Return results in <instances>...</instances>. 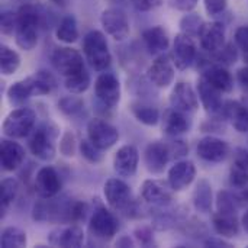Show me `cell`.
Here are the masks:
<instances>
[{
	"label": "cell",
	"instance_id": "obj_28",
	"mask_svg": "<svg viewBox=\"0 0 248 248\" xmlns=\"http://www.w3.org/2000/svg\"><path fill=\"white\" fill-rule=\"evenodd\" d=\"M222 115L231 122L235 131L248 132V109L237 100H228L224 103Z\"/></svg>",
	"mask_w": 248,
	"mask_h": 248
},
{
	"label": "cell",
	"instance_id": "obj_20",
	"mask_svg": "<svg viewBox=\"0 0 248 248\" xmlns=\"http://www.w3.org/2000/svg\"><path fill=\"white\" fill-rule=\"evenodd\" d=\"M140 153L135 145H124L118 150L113 158V169L121 177H132L137 173Z\"/></svg>",
	"mask_w": 248,
	"mask_h": 248
},
{
	"label": "cell",
	"instance_id": "obj_34",
	"mask_svg": "<svg viewBox=\"0 0 248 248\" xmlns=\"http://www.w3.org/2000/svg\"><path fill=\"white\" fill-rule=\"evenodd\" d=\"M17 192H19L17 180H15L12 177H7V179L1 180V185H0V209H1V217L6 215L7 209L10 208V205L16 199Z\"/></svg>",
	"mask_w": 248,
	"mask_h": 248
},
{
	"label": "cell",
	"instance_id": "obj_15",
	"mask_svg": "<svg viewBox=\"0 0 248 248\" xmlns=\"http://www.w3.org/2000/svg\"><path fill=\"white\" fill-rule=\"evenodd\" d=\"M170 106L183 113L192 115L199 108V99L189 83L180 81L174 86L170 94Z\"/></svg>",
	"mask_w": 248,
	"mask_h": 248
},
{
	"label": "cell",
	"instance_id": "obj_57",
	"mask_svg": "<svg viewBox=\"0 0 248 248\" xmlns=\"http://www.w3.org/2000/svg\"><path fill=\"white\" fill-rule=\"evenodd\" d=\"M244 61L248 64V48L244 51Z\"/></svg>",
	"mask_w": 248,
	"mask_h": 248
},
{
	"label": "cell",
	"instance_id": "obj_40",
	"mask_svg": "<svg viewBox=\"0 0 248 248\" xmlns=\"http://www.w3.org/2000/svg\"><path fill=\"white\" fill-rule=\"evenodd\" d=\"M214 55V60L219 64V65H230V64H234L237 61V46L232 45V44H227L224 45L222 48H219L218 51L212 52Z\"/></svg>",
	"mask_w": 248,
	"mask_h": 248
},
{
	"label": "cell",
	"instance_id": "obj_49",
	"mask_svg": "<svg viewBox=\"0 0 248 248\" xmlns=\"http://www.w3.org/2000/svg\"><path fill=\"white\" fill-rule=\"evenodd\" d=\"M234 39H235V45L243 51H246L248 48V26H240L235 31Z\"/></svg>",
	"mask_w": 248,
	"mask_h": 248
},
{
	"label": "cell",
	"instance_id": "obj_14",
	"mask_svg": "<svg viewBox=\"0 0 248 248\" xmlns=\"http://www.w3.org/2000/svg\"><path fill=\"white\" fill-rule=\"evenodd\" d=\"M196 52H198V49H196L193 36H190L185 32L176 35L174 44H173V54H171L176 68L186 70L195 61Z\"/></svg>",
	"mask_w": 248,
	"mask_h": 248
},
{
	"label": "cell",
	"instance_id": "obj_9",
	"mask_svg": "<svg viewBox=\"0 0 248 248\" xmlns=\"http://www.w3.org/2000/svg\"><path fill=\"white\" fill-rule=\"evenodd\" d=\"M100 23L105 32L115 41H124L129 35V20L126 13L119 7H109L102 12Z\"/></svg>",
	"mask_w": 248,
	"mask_h": 248
},
{
	"label": "cell",
	"instance_id": "obj_35",
	"mask_svg": "<svg viewBox=\"0 0 248 248\" xmlns=\"http://www.w3.org/2000/svg\"><path fill=\"white\" fill-rule=\"evenodd\" d=\"M64 86L68 92H71L74 94H80V93L86 92L90 86V74L86 70V67L71 76L64 77Z\"/></svg>",
	"mask_w": 248,
	"mask_h": 248
},
{
	"label": "cell",
	"instance_id": "obj_16",
	"mask_svg": "<svg viewBox=\"0 0 248 248\" xmlns=\"http://www.w3.org/2000/svg\"><path fill=\"white\" fill-rule=\"evenodd\" d=\"M33 189H35V193L41 199H48V198L57 196L61 189V179H60L57 170L51 166H45V167L39 169V171L35 176Z\"/></svg>",
	"mask_w": 248,
	"mask_h": 248
},
{
	"label": "cell",
	"instance_id": "obj_46",
	"mask_svg": "<svg viewBox=\"0 0 248 248\" xmlns=\"http://www.w3.org/2000/svg\"><path fill=\"white\" fill-rule=\"evenodd\" d=\"M137 241L144 246V247H150V246H154V237H153V232L150 228L147 227H141V228H137L135 232H134Z\"/></svg>",
	"mask_w": 248,
	"mask_h": 248
},
{
	"label": "cell",
	"instance_id": "obj_55",
	"mask_svg": "<svg viewBox=\"0 0 248 248\" xmlns=\"http://www.w3.org/2000/svg\"><path fill=\"white\" fill-rule=\"evenodd\" d=\"M52 4H55V6H58V7H67L68 4H70V1L71 0H49Z\"/></svg>",
	"mask_w": 248,
	"mask_h": 248
},
{
	"label": "cell",
	"instance_id": "obj_27",
	"mask_svg": "<svg viewBox=\"0 0 248 248\" xmlns=\"http://www.w3.org/2000/svg\"><path fill=\"white\" fill-rule=\"evenodd\" d=\"M190 128V119L187 113L176 110L173 108L167 109L163 116V131L169 137H179L187 132Z\"/></svg>",
	"mask_w": 248,
	"mask_h": 248
},
{
	"label": "cell",
	"instance_id": "obj_19",
	"mask_svg": "<svg viewBox=\"0 0 248 248\" xmlns=\"http://www.w3.org/2000/svg\"><path fill=\"white\" fill-rule=\"evenodd\" d=\"M198 155L209 163H221L230 154V147L224 140L217 137H205L198 142Z\"/></svg>",
	"mask_w": 248,
	"mask_h": 248
},
{
	"label": "cell",
	"instance_id": "obj_24",
	"mask_svg": "<svg viewBox=\"0 0 248 248\" xmlns=\"http://www.w3.org/2000/svg\"><path fill=\"white\" fill-rule=\"evenodd\" d=\"M0 161L4 171H13L22 166L25 161V150L20 144L10 141V140H1L0 144Z\"/></svg>",
	"mask_w": 248,
	"mask_h": 248
},
{
	"label": "cell",
	"instance_id": "obj_43",
	"mask_svg": "<svg viewBox=\"0 0 248 248\" xmlns=\"http://www.w3.org/2000/svg\"><path fill=\"white\" fill-rule=\"evenodd\" d=\"M58 106H60L61 112L65 113V115H68V116H76V115H78V113L83 110V108H84L83 102H81L78 97H76V96L62 97V99L60 100Z\"/></svg>",
	"mask_w": 248,
	"mask_h": 248
},
{
	"label": "cell",
	"instance_id": "obj_38",
	"mask_svg": "<svg viewBox=\"0 0 248 248\" xmlns=\"http://www.w3.org/2000/svg\"><path fill=\"white\" fill-rule=\"evenodd\" d=\"M240 206H241V202H240L237 195H232L231 192H227V190H221L217 195V208H218V211L235 212L237 214V209Z\"/></svg>",
	"mask_w": 248,
	"mask_h": 248
},
{
	"label": "cell",
	"instance_id": "obj_56",
	"mask_svg": "<svg viewBox=\"0 0 248 248\" xmlns=\"http://www.w3.org/2000/svg\"><path fill=\"white\" fill-rule=\"evenodd\" d=\"M241 224H243V227H244L246 232L248 234V209H247V212L243 215V218H241Z\"/></svg>",
	"mask_w": 248,
	"mask_h": 248
},
{
	"label": "cell",
	"instance_id": "obj_2",
	"mask_svg": "<svg viewBox=\"0 0 248 248\" xmlns=\"http://www.w3.org/2000/svg\"><path fill=\"white\" fill-rule=\"evenodd\" d=\"M57 87V81L49 71L39 70L35 76L13 83L7 89V100L10 105L20 106L32 96H44Z\"/></svg>",
	"mask_w": 248,
	"mask_h": 248
},
{
	"label": "cell",
	"instance_id": "obj_1",
	"mask_svg": "<svg viewBox=\"0 0 248 248\" xmlns=\"http://www.w3.org/2000/svg\"><path fill=\"white\" fill-rule=\"evenodd\" d=\"M87 206L83 202L71 201L67 198H48L41 199L33 205L32 217L38 222L71 224L84 219Z\"/></svg>",
	"mask_w": 248,
	"mask_h": 248
},
{
	"label": "cell",
	"instance_id": "obj_47",
	"mask_svg": "<svg viewBox=\"0 0 248 248\" xmlns=\"http://www.w3.org/2000/svg\"><path fill=\"white\" fill-rule=\"evenodd\" d=\"M203 3H205V9H206L208 15L217 16L227 9L228 0H203Z\"/></svg>",
	"mask_w": 248,
	"mask_h": 248
},
{
	"label": "cell",
	"instance_id": "obj_22",
	"mask_svg": "<svg viewBox=\"0 0 248 248\" xmlns=\"http://www.w3.org/2000/svg\"><path fill=\"white\" fill-rule=\"evenodd\" d=\"M201 46L208 52H215L225 44V26L221 22H209L203 23L199 32Z\"/></svg>",
	"mask_w": 248,
	"mask_h": 248
},
{
	"label": "cell",
	"instance_id": "obj_45",
	"mask_svg": "<svg viewBox=\"0 0 248 248\" xmlns=\"http://www.w3.org/2000/svg\"><path fill=\"white\" fill-rule=\"evenodd\" d=\"M60 150L61 153L65 155V157H73L74 155V151H76V140H74V135L67 132L62 135L61 138V142H60Z\"/></svg>",
	"mask_w": 248,
	"mask_h": 248
},
{
	"label": "cell",
	"instance_id": "obj_30",
	"mask_svg": "<svg viewBox=\"0 0 248 248\" xmlns=\"http://www.w3.org/2000/svg\"><path fill=\"white\" fill-rule=\"evenodd\" d=\"M202 77L222 93H230L234 87V78L231 73L224 65H219V64L209 65L202 73Z\"/></svg>",
	"mask_w": 248,
	"mask_h": 248
},
{
	"label": "cell",
	"instance_id": "obj_26",
	"mask_svg": "<svg viewBox=\"0 0 248 248\" xmlns=\"http://www.w3.org/2000/svg\"><path fill=\"white\" fill-rule=\"evenodd\" d=\"M142 41L151 55H161L170 45V38L163 26H153L142 32Z\"/></svg>",
	"mask_w": 248,
	"mask_h": 248
},
{
	"label": "cell",
	"instance_id": "obj_29",
	"mask_svg": "<svg viewBox=\"0 0 248 248\" xmlns=\"http://www.w3.org/2000/svg\"><path fill=\"white\" fill-rule=\"evenodd\" d=\"M212 227L218 235L225 238H232L240 231V224L235 212H215L212 215Z\"/></svg>",
	"mask_w": 248,
	"mask_h": 248
},
{
	"label": "cell",
	"instance_id": "obj_8",
	"mask_svg": "<svg viewBox=\"0 0 248 248\" xmlns=\"http://www.w3.org/2000/svg\"><path fill=\"white\" fill-rule=\"evenodd\" d=\"M103 193H105L108 205L112 209L125 212L126 215L129 214V211L134 205V199H132V192H131L129 186L124 180L109 179L105 183Z\"/></svg>",
	"mask_w": 248,
	"mask_h": 248
},
{
	"label": "cell",
	"instance_id": "obj_6",
	"mask_svg": "<svg viewBox=\"0 0 248 248\" xmlns=\"http://www.w3.org/2000/svg\"><path fill=\"white\" fill-rule=\"evenodd\" d=\"M36 124V113L31 108L19 106L12 110L3 122V134L12 140L28 137Z\"/></svg>",
	"mask_w": 248,
	"mask_h": 248
},
{
	"label": "cell",
	"instance_id": "obj_12",
	"mask_svg": "<svg viewBox=\"0 0 248 248\" xmlns=\"http://www.w3.org/2000/svg\"><path fill=\"white\" fill-rule=\"evenodd\" d=\"M87 138L100 150H109L110 147H113L118 140H119V132L118 129L100 119V118H94L87 124Z\"/></svg>",
	"mask_w": 248,
	"mask_h": 248
},
{
	"label": "cell",
	"instance_id": "obj_21",
	"mask_svg": "<svg viewBox=\"0 0 248 248\" xmlns=\"http://www.w3.org/2000/svg\"><path fill=\"white\" fill-rule=\"evenodd\" d=\"M196 177V167L192 161L182 160L174 163V166L169 170L167 182L174 192H180L192 185Z\"/></svg>",
	"mask_w": 248,
	"mask_h": 248
},
{
	"label": "cell",
	"instance_id": "obj_32",
	"mask_svg": "<svg viewBox=\"0 0 248 248\" xmlns=\"http://www.w3.org/2000/svg\"><path fill=\"white\" fill-rule=\"evenodd\" d=\"M212 187L205 179H201L193 192V205L198 212L208 214L212 209Z\"/></svg>",
	"mask_w": 248,
	"mask_h": 248
},
{
	"label": "cell",
	"instance_id": "obj_11",
	"mask_svg": "<svg viewBox=\"0 0 248 248\" xmlns=\"http://www.w3.org/2000/svg\"><path fill=\"white\" fill-rule=\"evenodd\" d=\"M94 94L106 109H113L121 100V84L116 76L112 73L100 74L94 81Z\"/></svg>",
	"mask_w": 248,
	"mask_h": 248
},
{
	"label": "cell",
	"instance_id": "obj_23",
	"mask_svg": "<svg viewBox=\"0 0 248 248\" xmlns=\"http://www.w3.org/2000/svg\"><path fill=\"white\" fill-rule=\"evenodd\" d=\"M198 93H199V99L202 102V106L205 108V110L208 113H211V115L222 113V108H224V102L221 97L222 92H219L217 87H214L202 76H201L199 83H198Z\"/></svg>",
	"mask_w": 248,
	"mask_h": 248
},
{
	"label": "cell",
	"instance_id": "obj_37",
	"mask_svg": "<svg viewBox=\"0 0 248 248\" xmlns=\"http://www.w3.org/2000/svg\"><path fill=\"white\" fill-rule=\"evenodd\" d=\"M0 246L3 248H22L26 246V234L17 227H7L1 231Z\"/></svg>",
	"mask_w": 248,
	"mask_h": 248
},
{
	"label": "cell",
	"instance_id": "obj_4",
	"mask_svg": "<svg viewBox=\"0 0 248 248\" xmlns=\"http://www.w3.org/2000/svg\"><path fill=\"white\" fill-rule=\"evenodd\" d=\"M58 137V128L48 122L32 129L28 135V147L31 153L42 160L51 161L55 157V140Z\"/></svg>",
	"mask_w": 248,
	"mask_h": 248
},
{
	"label": "cell",
	"instance_id": "obj_58",
	"mask_svg": "<svg viewBox=\"0 0 248 248\" xmlns=\"http://www.w3.org/2000/svg\"><path fill=\"white\" fill-rule=\"evenodd\" d=\"M112 1H122V0H112Z\"/></svg>",
	"mask_w": 248,
	"mask_h": 248
},
{
	"label": "cell",
	"instance_id": "obj_7",
	"mask_svg": "<svg viewBox=\"0 0 248 248\" xmlns=\"http://www.w3.org/2000/svg\"><path fill=\"white\" fill-rule=\"evenodd\" d=\"M118 230L119 222L109 209H106L105 206H99L97 209H94L89 222V231L92 237L102 243H106L116 235Z\"/></svg>",
	"mask_w": 248,
	"mask_h": 248
},
{
	"label": "cell",
	"instance_id": "obj_42",
	"mask_svg": "<svg viewBox=\"0 0 248 248\" xmlns=\"http://www.w3.org/2000/svg\"><path fill=\"white\" fill-rule=\"evenodd\" d=\"M203 20L199 17V15H195V13H190V15H186L182 20H180V28H182V32L190 35V36H198L199 32H201V28L203 26Z\"/></svg>",
	"mask_w": 248,
	"mask_h": 248
},
{
	"label": "cell",
	"instance_id": "obj_51",
	"mask_svg": "<svg viewBox=\"0 0 248 248\" xmlns=\"http://www.w3.org/2000/svg\"><path fill=\"white\" fill-rule=\"evenodd\" d=\"M163 0H132V4L140 10V12H150L153 9H157L161 6Z\"/></svg>",
	"mask_w": 248,
	"mask_h": 248
},
{
	"label": "cell",
	"instance_id": "obj_25",
	"mask_svg": "<svg viewBox=\"0 0 248 248\" xmlns=\"http://www.w3.org/2000/svg\"><path fill=\"white\" fill-rule=\"evenodd\" d=\"M83 241H84V232L77 225L57 228L49 235V244L54 247H80Z\"/></svg>",
	"mask_w": 248,
	"mask_h": 248
},
{
	"label": "cell",
	"instance_id": "obj_17",
	"mask_svg": "<svg viewBox=\"0 0 248 248\" xmlns=\"http://www.w3.org/2000/svg\"><path fill=\"white\" fill-rule=\"evenodd\" d=\"M170 160H171V155H170L167 142L154 141L147 145L145 153H144V161H145V167L150 173H153V174L163 173Z\"/></svg>",
	"mask_w": 248,
	"mask_h": 248
},
{
	"label": "cell",
	"instance_id": "obj_54",
	"mask_svg": "<svg viewBox=\"0 0 248 248\" xmlns=\"http://www.w3.org/2000/svg\"><path fill=\"white\" fill-rule=\"evenodd\" d=\"M116 246H118V247H132V246H134V243L129 240V237H124V238L118 240Z\"/></svg>",
	"mask_w": 248,
	"mask_h": 248
},
{
	"label": "cell",
	"instance_id": "obj_39",
	"mask_svg": "<svg viewBox=\"0 0 248 248\" xmlns=\"http://www.w3.org/2000/svg\"><path fill=\"white\" fill-rule=\"evenodd\" d=\"M230 183L232 187L240 190L248 187V167L234 161L230 171Z\"/></svg>",
	"mask_w": 248,
	"mask_h": 248
},
{
	"label": "cell",
	"instance_id": "obj_33",
	"mask_svg": "<svg viewBox=\"0 0 248 248\" xmlns=\"http://www.w3.org/2000/svg\"><path fill=\"white\" fill-rule=\"evenodd\" d=\"M55 36L58 41L64 44H73L78 39V28L77 20L73 15H67L61 19L55 29Z\"/></svg>",
	"mask_w": 248,
	"mask_h": 248
},
{
	"label": "cell",
	"instance_id": "obj_31",
	"mask_svg": "<svg viewBox=\"0 0 248 248\" xmlns=\"http://www.w3.org/2000/svg\"><path fill=\"white\" fill-rule=\"evenodd\" d=\"M134 118L147 125V126H154L158 124L160 121V112L155 106L150 105V103H145V102H141V100H137V102H132L131 106H129Z\"/></svg>",
	"mask_w": 248,
	"mask_h": 248
},
{
	"label": "cell",
	"instance_id": "obj_52",
	"mask_svg": "<svg viewBox=\"0 0 248 248\" xmlns=\"http://www.w3.org/2000/svg\"><path fill=\"white\" fill-rule=\"evenodd\" d=\"M237 78L244 87H248V64L237 71Z\"/></svg>",
	"mask_w": 248,
	"mask_h": 248
},
{
	"label": "cell",
	"instance_id": "obj_44",
	"mask_svg": "<svg viewBox=\"0 0 248 248\" xmlns=\"http://www.w3.org/2000/svg\"><path fill=\"white\" fill-rule=\"evenodd\" d=\"M17 28V13L4 10L0 16V29L4 35H12Z\"/></svg>",
	"mask_w": 248,
	"mask_h": 248
},
{
	"label": "cell",
	"instance_id": "obj_18",
	"mask_svg": "<svg viewBox=\"0 0 248 248\" xmlns=\"http://www.w3.org/2000/svg\"><path fill=\"white\" fill-rule=\"evenodd\" d=\"M173 189L171 186L167 183H163L160 180H145L142 183V189H141V195L142 199L150 203V205H155V206H169L173 201Z\"/></svg>",
	"mask_w": 248,
	"mask_h": 248
},
{
	"label": "cell",
	"instance_id": "obj_3",
	"mask_svg": "<svg viewBox=\"0 0 248 248\" xmlns=\"http://www.w3.org/2000/svg\"><path fill=\"white\" fill-rule=\"evenodd\" d=\"M17 13V28L15 32L16 45L25 51H31L38 44V26H39V12L33 4H22Z\"/></svg>",
	"mask_w": 248,
	"mask_h": 248
},
{
	"label": "cell",
	"instance_id": "obj_10",
	"mask_svg": "<svg viewBox=\"0 0 248 248\" xmlns=\"http://www.w3.org/2000/svg\"><path fill=\"white\" fill-rule=\"evenodd\" d=\"M51 64L62 77L71 76L84 68L83 55L70 46H60L51 55Z\"/></svg>",
	"mask_w": 248,
	"mask_h": 248
},
{
	"label": "cell",
	"instance_id": "obj_50",
	"mask_svg": "<svg viewBox=\"0 0 248 248\" xmlns=\"http://www.w3.org/2000/svg\"><path fill=\"white\" fill-rule=\"evenodd\" d=\"M170 6L180 12H190L196 7L199 0H169Z\"/></svg>",
	"mask_w": 248,
	"mask_h": 248
},
{
	"label": "cell",
	"instance_id": "obj_5",
	"mask_svg": "<svg viewBox=\"0 0 248 248\" xmlns=\"http://www.w3.org/2000/svg\"><path fill=\"white\" fill-rule=\"evenodd\" d=\"M83 52L86 61L96 71H105L110 65L112 55L109 52V45L106 36L100 31H90L84 35Z\"/></svg>",
	"mask_w": 248,
	"mask_h": 248
},
{
	"label": "cell",
	"instance_id": "obj_41",
	"mask_svg": "<svg viewBox=\"0 0 248 248\" xmlns=\"http://www.w3.org/2000/svg\"><path fill=\"white\" fill-rule=\"evenodd\" d=\"M80 153H81V155L89 161V163H92V164H97V163H100L102 160H103V154H102V151L103 150H100V148H97L89 138L87 140H83L81 142H80Z\"/></svg>",
	"mask_w": 248,
	"mask_h": 248
},
{
	"label": "cell",
	"instance_id": "obj_13",
	"mask_svg": "<svg viewBox=\"0 0 248 248\" xmlns=\"http://www.w3.org/2000/svg\"><path fill=\"white\" fill-rule=\"evenodd\" d=\"M147 76H148L150 81L155 87H158V89L169 87L174 80V62H173V58L170 55H167L166 52L158 55L153 61V64L148 67Z\"/></svg>",
	"mask_w": 248,
	"mask_h": 248
},
{
	"label": "cell",
	"instance_id": "obj_36",
	"mask_svg": "<svg viewBox=\"0 0 248 248\" xmlns=\"http://www.w3.org/2000/svg\"><path fill=\"white\" fill-rule=\"evenodd\" d=\"M20 65V57L12 48L1 45L0 48V70L3 76H12Z\"/></svg>",
	"mask_w": 248,
	"mask_h": 248
},
{
	"label": "cell",
	"instance_id": "obj_53",
	"mask_svg": "<svg viewBox=\"0 0 248 248\" xmlns=\"http://www.w3.org/2000/svg\"><path fill=\"white\" fill-rule=\"evenodd\" d=\"M205 246H208V247H231L230 243H227L224 240H214V238L205 241Z\"/></svg>",
	"mask_w": 248,
	"mask_h": 248
},
{
	"label": "cell",
	"instance_id": "obj_48",
	"mask_svg": "<svg viewBox=\"0 0 248 248\" xmlns=\"http://www.w3.org/2000/svg\"><path fill=\"white\" fill-rule=\"evenodd\" d=\"M167 144H169V150H170L171 160L173 158H182L189 151L187 145L183 141H180V140H176V141H171V142H167Z\"/></svg>",
	"mask_w": 248,
	"mask_h": 248
}]
</instances>
